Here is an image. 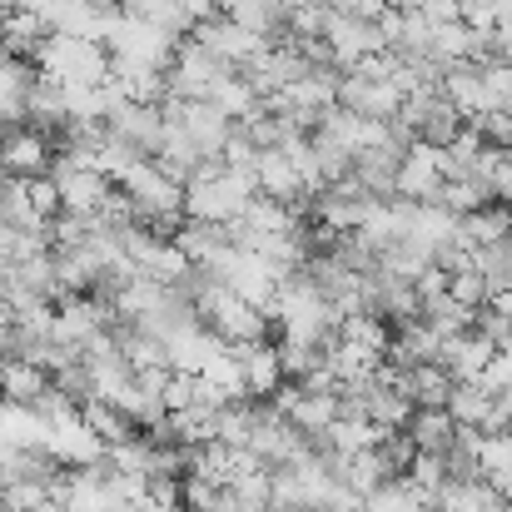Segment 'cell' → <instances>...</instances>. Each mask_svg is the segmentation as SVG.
<instances>
[{
	"mask_svg": "<svg viewBox=\"0 0 512 512\" xmlns=\"http://www.w3.org/2000/svg\"><path fill=\"white\" fill-rule=\"evenodd\" d=\"M259 194V179L244 170H229L224 160H204L199 170L184 179V219H204V224H229L249 209V199Z\"/></svg>",
	"mask_w": 512,
	"mask_h": 512,
	"instance_id": "6da1fadb",
	"label": "cell"
},
{
	"mask_svg": "<svg viewBox=\"0 0 512 512\" xmlns=\"http://www.w3.org/2000/svg\"><path fill=\"white\" fill-rule=\"evenodd\" d=\"M194 274H199V269H194ZM194 314L224 343H259L264 329H269V314H264L259 304H249L244 294H234L224 279H209V274L194 279Z\"/></svg>",
	"mask_w": 512,
	"mask_h": 512,
	"instance_id": "7a4b0ae2",
	"label": "cell"
},
{
	"mask_svg": "<svg viewBox=\"0 0 512 512\" xmlns=\"http://www.w3.org/2000/svg\"><path fill=\"white\" fill-rule=\"evenodd\" d=\"M40 75L55 85H105L115 70V55L105 40H80V35H45L35 50Z\"/></svg>",
	"mask_w": 512,
	"mask_h": 512,
	"instance_id": "3957f363",
	"label": "cell"
},
{
	"mask_svg": "<svg viewBox=\"0 0 512 512\" xmlns=\"http://www.w3.org/2000/svg\"><path fill=\"white\" fill-rule=\"evenodd\" d=\"M125 199L135 204V219H150V224H170L184 214V179L170 174L155 155H140L130 174L120 179Z\"/></svg>",
	"mask_w": 512,
	"mask_h": 512,
	"instance_id": "277c9868",
	"label": "cell"
},
{
	"mask_svg": "<svg viewBox=\"0 0 512 512\" xmlns=\"http://www.w3.org/2000/svg\"><path fill=\"white\" fill-rule=\"evenodd\" d=\"M179 40H184V35H170L165 25H155V20H145V15H130V10H120L115 25H110V35H105V45H110L115 60H125V65H150V70H170Z\"/></svg>",
	"mask_w": 512,
	"mask_h": 512,
	"instance_id": "5b68a950",
	"label": "cell"
},
{
	"mask_svg": "<svg viewBox=\"0 0 512 512\" xmlns=\"http://www.w3.org/2000/svg\"><path fill=\"white\" fill-rule=\"evenodd\" d=\"M229 70H234V65H229V60H219L204 40L184 35L165 75H170V95L174 100H209V90H214Z\"/></svg>",
	"mask_w": 512,
	"mask_h": 512,
	"instance_id": "8992f818",
	"label": "cell"
},
{
	"mask_svg": "<svg viewBox=\"0 0 512 512\" xmlns=\"http://www.w3.org/2000/svg\"><path fill=\"white\" fill-rule=\"evenodd\" d=\"M453 174V160H448V145H433V140H413L398 160V194L423 204V199H438V189L448 184Z\"/></svg>",
	"mask_w": 512,
	"mask_h": 512,
	"instance_id": "52a82bcc",
	"label": "cell"
},
{
	"mask_svg": "<svg viewBox=\"0 0 512 512\" xmlns=\"http://www.w3.org/2000/svg\"><path fill=\"white\" fill-rule=\"evenodd\" d=\"M383 50H388V40H383L378 20H358V15H334V20H329L324 55H329L334 65L358 70L363 60H373V55H383Z\"/></svg>",
	"mask_w": 512,
	"mask_h": 512,
	"instance_id": "ba28073f",
	"label": "cell"
},
{
	"mask_svg": "<svg viewBox=\"0 0 512 512\" xmlns=\"http://www.w3.org/2000/svg\"><path fill=\"white\" fill-rule=\"evenodd\" d=\"M194 40H204V45H209L219 60H229L234 70L269 50V35H259V30L239 25V20H234V15H224V10H219V15H209V20H199V25H194Z\"/></svg>",
	"mask_w": 512,
	"mask_h": 512,
	"instance_id": "9c48e42d",
	"label": "cell"
},
{
	"mask_svg": "<svg viewBox=\"0 0 512 512\" xmlns=\"http://www.w3.org/2000/svg\"><path fill=\"white\" fill-rule=\"evenodd\" d=\"M110 324H115V309H105L90 294H65L60 309H55V343L85 353V343L95 339V334H105Z\"/></svg>",
	"mask_w": 512,
	"mask_h": 512,
	"instance_id": "30bf717a",
	"label": "cell"
},
{
	"mask_svg": "<svg viewBox=\"0 0 512 512\" xmlns=\"http://www.w3.org/2000/svg\"><path fill=\"white\" fill-rule=\"evenodd\" d=\"M403 100L408 95L393 80H378V75H363V70H348V80H339L343 110H358V115H373V120H398Z\"/></svg>",
	"mask_w": 512,
	"mask_h": 512,
	"instance_id": "8fae6325",
	"label": "cell"
},
{
	"mask_svg": "<svg viewBox=\"0 0 512 512\" xmlns=\"http://www.w3.org/2000/svg\"><path fill=\"white\" fill-rule=\"evenodd\" d=\"M55 165V150H50V135L35 130V125H20V130H5L0 135V174H50Z\"/></svg>",
	"mask_w": 512,
	"mask_h": 512,
	"instance_id": "7c38bea8",
	"label": "cell"
},
{
	"mask_svg": "<svg viewBox=\"0 0 512 512\" xmlns=\"http://www.w3.org/2000/svg\"><path fill=\"white\" fill-rule=\"evenodd\" d=\"M239 358H244V383H249V398H274L284 383H289V373H284V358H279V343L259 339V343H229Z\"/></svg>",
	"mask_w": 512,
	"mask_h": 512,
	"instance_id": "4fadbf2b",
	"label": "cell"
},
{
	"mask_svg": "<svg viewBox=\"0 0 512 512\" xmlns=\"http://www.w3.org/2000/svg\"><path fill=\"white\" fill-rule=\"evenodd\" d=\"M254 179H259V194H269V199H279V204H294L299 194H309V189H304V174H299L294 155H289L284 145H264Z\"/></svg>",
	"mask_w": 512,
	"mask_h": 512,
	"instance_id": "5bb4252c",
	"label": "cell"
},
{
	"mask_svg": "<svg viewBox=\"0 0 512 512\" xmlns=\"http://www.w3.org/2000/svg\"><path fill=\"white\" fill-rule=\"evenodd\" d=\"M453 383H458V378H453L443 363H413V368H398V383H393V388H403V393L413 398V408H448Z\"/></svg>",
	"mask_w": 512,
	"mask_h": 512,
	"instance_id": "9a60e30c",
	"label": "cell"
},
{
	"mask_svg": "<svg viewBox=\"0 0 512 512\" xmlns=\"http://www.w3.org/2000/svg\"><path fill=\"white\" fill-rule=\"evenodd\" d=\"M35 70L20 65V55H5L0 60V130L20 125L30 115V90H35Z\"/></svg>",
	"mask_w": 512,
	"mask_h": 512,
	"instance_id": "2e32d148",
	"label": "cell"
},
{
	"mask_svg": "<svg viewBox=\"0 0 512 512\" xmlns=\"http://www.w3.org/2000/svg\"><path fill=\"white\" fill-rule=\"evenodd\" d=\"M45 388H50V373H45L40 363H30V358H20V353H5V358H0V398L35 408V403L45 398Z\"/></svg>",
	"mask_w": 512,
	"mask_h": 512,
	"instance_id": "e0dca14e",
	"label": "cell"
},
{
	"mask_svg": "<svg viewBox=\"0 0 512 512\" xmlns=\"http://www.w3.org/2000/svg\"><path fill=\"white\" fill-rule=\"evenodd\" d=\"M209 100H214L229 120H254V115L264 110V95H259V85H254L244 70H229V75L209 90Z\"/></svg>",
	"mask_w": 512,
	"mask_h": 512,
	"instance_id": "ac0fdd59",
	"label": "cell"
},
{
	"mask_svg": "<svg viewBox=\"0 0 512 512\" xmlns=\"http://www.w3.org/2000/svg\"><path fill=\"white\" fill-rule=\"evenodd\" d=\"M408 438H413L418 453H448L453 438H458V418L448 408H413Z\"/></svg>",
	"mask_w": 512,
	"mask_h": 512,
	"instance_id": "d6986e66",
	"label": "cell"
},
{
	"mask_svg": "<svg viewBox=\"0 0 512 512\" xmlns=\"http://www.w3.org/2000/svg\"><path fill=\"white\" fill-rule=\"evenodd\" d=\"M363 512H433V498H428L418 483H408V473H398V478H388L378 493L363 498Z\"/></svg>",
	"mask_w": 512,
	"mask_h": 512,
	"instance_id": "ffe728a7",
	"label": "cell"
},
{
	"mask_svg": "<svg viewBox=\"0 0 512 512\" xmlns=\"http://www.w3.org/2000/svg\"><path fill=\"white\" fill-rule=\"evenodd\" d=\"M512 234V209H473V214H463V224H458V239L468 244V249H493V244H503Z\"/></svg>",
	"mask_w": 512,
	"mask_h": 512,
	"instance_id": "44dd1931",
	"label": "cell"
},
{
	"mask_svg": "<svg viewBox=\"0 0 512 512\" xmlns=\"http://www.w3.org/2000/svg\"><path fill=\"white\" fill-rule=\"evenodd\" d=\"M478 473L493 483V493L512 498V433H488V438H483Z\"/></svg>",
	"mask_w": 512,
	"mask_h": 512,
	"instance_id": "7402d4cb",
	"label": "cell"
},
{
	"mask_svg": "<svg viewBox=\"0 0 512 512\" xmlns=\"http://www.w3.org/2000/svg\"><path fill=\"white\" fill-rule=\"evenodd\" d=\"M80 418H85V423H90L110 448L140 433V428H135V418H130V413H120V408H115V403H105V398H85V403H80Z\"/></svg>",
	"mask_w": 512,
	"mask_h": 512,
	"instance_id": "603a6c76",
	"label": "cell"
},
{
	"mask_svg": "<svg viewBox=\"0 0 512 512\" xmlns=\"http://www.w3.org/2000/svg\"><path fill=\"white\" fill-rule=\"evenodd\" d=\"M493 393L483 388V383H453V398H448V413L463 423V428H483L488 423V413H493Z\"/></svg>",
	"mask_w": 512,
	"mask_h": 512,
	"instance_id": "cb8c5ba5",
	"label": "cell"
},
{
	"mask_svg": "<svg viewBox=\"0 0 512 512\" xmlns=\"http://www.w3.org/2000/svg\"><path fill=\"white\" fill-rule=\"evenodd\" d=\"M448 294H453L458 304H468V309H483V304L493 299V289H488V279H483V269H478V264L458 269V274L448 279Z\"/></svg>",
	"mask_w": 512,
	"mask_h": 512,
	"instance_id": "d4e9b609",
	"label": "cell"
},
{
	"mask_svg": "<svg viewBox=\"0 0 512 512\" xmlns=\"http://www.w3.org/2000/svg\"><path fill=\"white\" fill-rule=\"evenodd\" d=\"M189 403H199V398H194V373H174L170 368V378H165V408L179 413V408H189Z\"/></svg>",
	"mask_w": 512,
	"mask_h": 512,
	"instance_id": "484cf974",
	"label": "cell"
},
{
	"mask_svg": "<svg viewBox=\"0 0 512 512\" xmlns=\"http://www.w3.org/2000/svg\"><path fill=\"white\" fill-rule=\"evenodd\" d=\"M10 348H15V309L0 299V358H5Z\"/></svg>",
	"mask_w": 512,
	"mask_h": 512,
	"instance_id": "4316f807",
	"label": "cell"
}]
</instances>
